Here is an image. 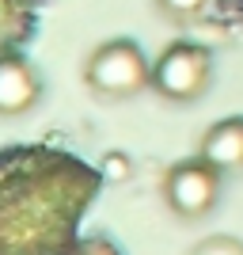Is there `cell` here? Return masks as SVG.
<instances>
[{
  "mask_svg": "<svg viewBox=\"0 0 243 255\" xmlns=\"http://www.w3.org/2000/svg\"><path fill=\"white\" fill-rule=\"evenodd\" d=\"M87 84L106 99H129L152 84V65L133 38H110L87 57Z\"/></svg>",
  "mask_w": 243,
  "mask_h": 255,
  "instance_id": "6da1fadb",
  "label": "cell"
},
{
  "mask_svg": "<svg viewBox=\"0 0 243 255\" xmlns=\"http://www.w3.org/2000/svg\"><path fill=\"white\" fill-rule=\"evenodd\" d=\"M213 53L198 42H171L152 65V88L171 103H194L209 88Z\"/></svg>",
  "mask_w": 243,
  "mask_h": 255,
  "instance_id": "7a4b0ae2",
  "label": "cell"
},
{
  "mask_svg": "<svg viewBox=\"0 0 243 255\" xmlns=\"http://www.w3.org/2000/svg\"><path fill=\"white\" fill-rule=\"evenodd\" d=\"M221 194V168H213L205 156L182 160L163 179V198L179 217H205Z\"/></svg>",
  "mask_w": 243,
  "mask_h": 255,
  "instance_id": "3957f363",
  "label": "cell"
},
{
  "mask_svg": "<svg viewBox=\"0 0 243 255\" xmlns=\"http://www.w3.org/2000/svg\"><path fill=\"white\" fill-rule=\"evenodd\" d=\"M42 99V80L31 61L0 57V115H27Z\"/></svg>",
  "mask_w": 243,
  "mask_h": 255,
  "instance_id": "277c9868",
  "label": "cell"
},
{
  "mask_svg": "<svg viewBox=\"0 0 243 255\" xmlns=\"http://www.w3.org/2000/svg\"><path fill=\"white\" fill-rule=\"evenodd\" d=\"M221 171H240L243 168V118H221L217 126L205 129L201 137V152Z\"/></svg>",
  "mask_w": 243,
  "mask_h": 255,
  "instance_id": "5b68a950",
  "label": "cell"
},
{
  "mask_svg": "<svg viewBox=\"0 0 243 255\" xmlns=\"http://www.w3.org/2000/svg\"><path fill=\"white\" fill-rule=\"evenodd\" d=\"M160 8H163V15H171V19H194V15L205 8V0H160Z\"/></svg>",
  "mask_w": 243,
  "mask_h": 255,
  "instance_id": "8992f818",
  "label": "cell"
},
{
  "mask_svg": "<svg viewBox=\"0 0 243 255\" xmlns=\"http://www.w3.org/2000/svg\"><path fill=\"white\" fill-rule=\"evenodd\" d=\"M194 255H243V244H236V240L221 236V240H205Z\"/></svg>",
  "mask_w": 243,
  "mask_h": 255,
  "instance_id": "52a82bcc",
  "label": "cell"
}]
</instances>
